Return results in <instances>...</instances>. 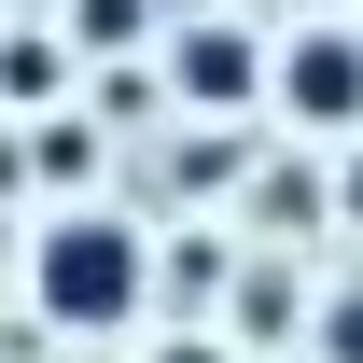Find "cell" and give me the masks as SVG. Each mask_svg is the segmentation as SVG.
Wrapping results in <instances>:
<instances>
[{
    "instance_id": "6da1fadb",
    "label": "cell",
    "mask_w": 363,
    "mask_h": 363,
    "mask_svg": "<svg viewBox=\"0 0 363 363\" xmlns=\"http://www.w3.org/2000/svg\"><path fill=\"white\" fill-rule=\"evenodd\" d=\"M28 294H43V321H70V335H112V321L140 308V238L112 224V210H70V224H43V252H28Z\"/></svg>"
},
{
    "instance_id": "7a4b0ae2",
    "label": "cell",
    "mask_w": 363,
    "mask_h": 363,
    "mask_svg": "<svg viewBox=\"0 0 363 363\" xmlns=\"http://www.w3.org/2000/svg\"><path fill=\"white\" fill-rule=\"evenodd\" d=\"M279 112H308V126H350L363 112V43L350 28H308V43L279 56Z\"/></svg>"
},
{
    "instance_id": "3957f363",
    "label": "cell",
    "mask_w": 363,
    "mask_h": 363,
    "mask_svg": "<svg viewBox=\"0 0 363 363\" xmlns=\"http://www.w3.org/2000/svg\"><path fill=\"white\" fill-rule=\"evenodd\" d=\"M168 70H182V98H196V112H238V98H252V43H238V28H182Z\"/></svg>"
},
{
    "instance_id": "277c9868",
    "label": "cell",
    "mask_w": 363,
    "mask_h": 363,
    "mask_svg": "<svg viewBox=\"0 0 363 363\" xmlns=\"http://www.w3.org/2000/svg\"><path fill=\"white\" fill-rule=\"evenodd\" d=\"M0 98H56V43H0Z\"/></svg>"
},
{
    "instance_id": "5b68a950",
    "label": "cell",
    "mask_w": 363,
    "mask_h": 363,
    "mask_svg": "<svg viewBox=\"0 0 363 363\" xmlns=\"http://www.w3.org/2000/svg\"><path fill=\"white\" fill-rule=\"evenodd\" d=\"M321 350H335V363H363V294H350L335 321H321Z\"/></svg>"
},
{
    "instance_id": "8992f818",
    "label": "cell",
    "mask_w": 363,
    "mask_h": 363,
    "mask_svg": "<svg viewBox=\"0 0 363 363\" xmlns=\"http://www.w3.org/2000/svg\"><path fill=\"white\" fill-rule=\"evenodd\" d=\"M154 363H224V350H210V335H168V350H154Z\"/></svg>"
}]
</instances>
